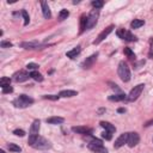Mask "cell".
I'll use <instances>...</instances> for the list:
<instances>
[{
  "instance_id": "5",
  "label": "cell",
  "mask_w": 153,
  "mask_h": 153,
  "mask_svg": "<svg viewBox=\"0 0 153 153\" xmlns=\"http://www.w3.org/2000/svg\"><path fill=\"white\" fill-rule=\"evenodd\" d=\"M31 147H33L35 149L44 151V149L50 148V147H51V143H50L45 137H43V136H38V137H37V140H36V142H35Z\"/></svg>"
},
{
  "instance_id": "10",
  "label": "cell",
  "mask_w": 153,
  "mask_h": 153,
  "mask_svg": "<svg viewBox=\"0 0 153 153\" xmlns=\"http://www.w3.org/2000/svg\"><path fill=\"white\" fill-rule=\"evenodd\" d=\"M30 78V74H27L25 71H19L13 74V80L16 82H24Z\"/></svg>"
},
{
  "instance_id": "25",
  "label": "cell",
  "mask_w": 153,
  "mask_h": 153,
  "mask_svg": "<svg viewBox=\"0 0 153 153\" xmlns=\"http://www.w3.org/2000/svg\"><path fill=\"white\" fill-rule=\"evenodd\" d=\"M10 84H11V79H10V78L2 76V78L0 79V86H1V88L6 87V86H10Z\"/></svg>"
},
{
  "instance_id": "6",
  "label": "cell",
  "mask_w": 153,
  "mask_h": 153,
  "mask_svg": "<svg viewBox=\"0 0 153 153\" xmlns=\"http://www.w3.org/2000/svg\"><path fill=\"white\" fill-rule=\"evenodd\" d=\"M143 87H145L143 84H139V85L134 86V88H131V91L129 92L127 99H128L129 102H134V100H136V99L139 98V96L141 94V92L143 91Z\"/></svg>"
},
{
  "instance_id": "14",
  "label": "cell",
  "mask_w": 153,
  "mask_h": 153,
  "mask_svg": "<svg viewBox=\"0 0 153 153\" xmlns=\"http://www.w3.org/2000/svg\"><path fill=\"white\" fill-rule=\"evenodd\" d=\"M39 120H35L31 124V128H30V135H33V136H38V131H39Z\"/></svg>"
},
{
  "instance_id": "2",
  "label": "cell",
  "mask_w": 153,
  "mask_h": 153,
  "mask_svg": "<svg viewBox=\"0 0 153 153\" xmlns=\"http://www.w3.org/2000/svg\"><path fill=\"white\" fill-rule=\"evenodd\" d=\"M87 147L94 153H108V149L103 146V142L99 139H93L92 141H90Z\"/></svg>"
},
{
  "instance_id": "32",
  "label": "cell",
  "mask_w": 153,
  "mask_h": 153,
  "mask_svg": "<svg viewBox=\"0 0 153 153\" xmlns=\"http://www.w3.org/2000/svg\"><path fill=\"white\" fill-rule=\"evenodd\" d=\"M44 99H50V100H57L60 98V96H54V94H47V96H43Z\"/></svg>"
},
{
  "instance_id": "33",
  "label": "cell",
  "mask_w": 153,
  "mask_h": 153,
  "mask_svg": "<svg viewBox=\"0 0 153 153\" xmlns=\"http://www.w3.org/2000/svg\"><path fill=\"white\" fill-rule=\"evenodd\" d=\"M0 45H1V48H11L12 47V43L8 42V41H1Z\"/></svg>"
},
{
  "instance_id": "12",
  "label": "cell",
  "mask_w": 153,
  "mask_h": 153,
  "mask_svg": "<svg viewBox=\"0 0 153 153\" xmlns=\"http://www.w3.org/2000/svg\"><path fill=\"white\" fill-rule=\"evenodd\" d=\"M127 140H128V133H123V134H121L120 137L115 141L114 147H115V148H120V147H122L124 143H127Z\"/></svg>"
},
{
  "instance_id": "38",
  "label": "cell",
  "mask_w": 153,
  "mask_h": 153,
  "mask_svg": "<svg viewBox=\"0 0 153 153\" xmlns=\"http://www.w3.org/2000/svg\"><path fill=\"white\" fill-rule=\"evenodd\" d=\"M111 88H112V90H116V91H120V88L117 87L116 84H111Z\"/></svg>"
},
{
  "instance_id": "16",
  "label": "cell",
  "mask_w": 153,
  "mask_h": 153,
  "mask_svg": "<svg viewBox=\"0 0 153 153\" xmlns=\"http://www.w3.org/2000/svg\"><path fill=\"white\" fill-rule=\"evenodd\" d=\"M41 6H42V12H43V17L45 19H49L51 17V12H50V8L48 6V4L45 1H41Z\"/></svg>"
},
{
  "instance_id": "3",
  "label": "cell",
  "mask_w": 153,
  "mask_h": 153,
  "mask_svg": "<svg viewBox=\"0 0 153 153\" xmlns=\"http://www.w3.org/2000/svg\"><path fill=\"white\" fill-rule=\"evenodd\" d=\"M33 103V99L32 98H30L29 96H26V94H20L17 99H14L13 100V105L16 106V108H27L30 104H32Z\"/></svg>"
},
{
  "instance_id": "1",
  "label": "cell",
  "mask_w": 153,
  "mask_h": 153,
  "mask_svg": "<svg viewBox=\"0 0 153 153\" xmlns=\"http://www.w3.org/2000/svg\"><path fill=\"white\" fill-rule=\"evenodd\" d=\"M117 73H118V76L122 81L124 82H128L130 80V71H129V67L128 65L124 62V61H121L118 63V68H117Z\"/></svg>"
},
{
  "instance_id": "23",
  "label": "cell",
  "mask_w": 153,
  "mask_h": 153,
  "mask_svg": "<svg viewBox=\"0 0 153 153\" xmlns=\"http://www.w3.org/2000/svg\"><path fill=\"white\" fill-rule=\"evenodd\" d=\"M30 76H31L33 80H36V81H42V80H43V76H42V74H41V73H38L37 71H33V72H31V73H30Z\"/></svg>"
},
{
  "instance_id": "31",
  "label": "cell",
  "mask_w": 153,
  "mask_h": 153,
  "mask_svg": "<svg viewBox=\"0 0 153 153\" xmlns=\"http://www.w3.org/2000/svg\"><path fill=\"white\" fill-rule=\"evenodd\" d=\"M26 68H27L29 71H32V72H33V71H36V69L38 68V65L31 62V63H27V65H26Z\"/></svg>"
},
{
  "instance_id": "26",
  "label": "cell",
  "mask_w": 153,
  "mask_h": 153,
  "mask_svg": "<svg viewBox=\"0 0 153 153\" xmlns=\"http://www.w3.org/2000/svg\"><path fill=\"white\" fill-rule=\"evenodd\" d=\"M69 16V12H68V10H61L60 11V13H59V19L60 20H65V19H67V17Z\"/></svg>"
},
{
  "instance_id": "28",
  "label": "cell",
  "mask_w": 153,
  "mask_h": 153,
  "mask_svg": "<svg viewBox=\"0 0 153 153\" xmlns=\"http://www.w3.org/2000/svg\"><path fill=\"white\" fill-rule=\"evenodd\" d=\"M103 5H104V1H102V0H94V1H92V6L94 7V10L102 8Z\"/></svg>"
},
{
  "instance_id": "29",
  "label": "cell",
  "mask_w": 153,
  "mask_h": 153,
  "mask_svg": "<svg viewBox=\"0 0 153 153\" xmlns=\"http://www.w3.org/2000/svg\"><path fill=\"white\" fill-rule=\"evenodd\" d=\"M22 16H23V18H24V25H27L29 22H30V17H29V14H27V12H26L25 10L22 11Z\"/></svg>"
},
{
  "instance_id": "22",
  "label": "cell",
  "mask_w": 153,
  "mask_h": 153,
  "mask_svg": "<svg viewBox=\"0 0 153 153\" xmlns=\"http://www.w3.org/2000/svg\"><path fill=\"white\" fill-rule=\"evenodd\" d=\"M143 24H145V22H143L142 19H134V20L130 23V26H131V29H139V27H141Z\"/></svg>"
},
{
  "instance_id": "36",
  "label": "cell",
  "mask_w": 153,
  "mask_h": 153,
  "mask_svg": "<svg viewBox=\"0 0 153 153\" xmlns=\"http://www.w3.org/2000/svg\"><path fill=\"white\" fill-rule=\"evenodd\" d=\"M149 44H151V49H149V54H148V56H149V59H153V47H152V39L149 41Z\"/></svg>"
},
{
  "instance_id": "24",
  "label": "cell",
  "mask_w": 153,
  "mask_h": 153,
  "mask_svg": "<svg viewBox=\"0 0 153 153\" xmlns=\"http://www.w3.org/2000/svg\"><path fill=\"white\" fill-rule=\"evenodd\" d=\"M7 148H8L11 152H17V153L22 152V148H20L18 145H16V143H7Z\"/></svg>"
},
{
  "instance_id": "7",
  "label": "cell",
  "mask_w": 153,
  "mask_h": 153,
  "mask_svg": "<svg viewBox=\"0 0 153 153\" xmlns=\"http://www.w3.org/2000/svg\"><path fill=\"white\" fill-rule=\"evenodd\" d=\"M117 36H118L120 38H122V39L128 41V42H135V41L137 39L130 31H127V30H124V29L117 30Z\"/></svg>"
},
{
  "instance_id": "9",
  "label": "cell",
  "mask_w": 153,
  "mask_h": 153,
  "mask_svg": "<svg viewBox=\"0 0 153 153\" xmlns=\"http://www.w3.org/2000/svg\"><path fill=\"white\" fill-rule=\"evenodd\" d=\"M139 141H140V136H139V134H137V133H135V131L128 133L127 145H128L129 147H134V146H136V145L139 143Z\"/></svg>"
},
{
  "instance_id": "39",
  "label": "cell",
  "mask_w": 153,
  "mask_h": 153,
  "mask_svg": "<svg viewBox=\"0 0 153 153\" xmlns=\"http://www.w3.org/2000/svg\"><path fill=\"white\" fill-rule=\"evenodd\" d=\"M117 111H118V112H124V111H126V109H123V108H120Z\"/></svg>"
},
{
  "instance_id": "30",
  "label": "cell",
  "mask_w": 153,
  "mask_h": 153,
  "mask_svg": "<svg viewBox=\"0 0 153 153\" xmlns=\"http://www.w3.org/2000/svg\"><path fill=\"white\" fill-rule=\"evenodd\" d=\"M111 134H112V133H110V131H108V130H104V131L102 133V137L105 139V140H111V137H112Z\"/></svg>"
},
{
  "instance_id": "40",
  "label": "cell",
  "mask_w": 153,
  "mask_h": 153,
  "mask_svg": "<svg viewBox=\"0 0 153 153\" xmlns=\"http://www.w3.org/2000/svg\"><path fill=\"white\" fill-rule=\"evenodd\" d=\"M0 153H5V151L4 149H0Z\"/></svg>"
},
{
  "instance_id": "17",
  "label": "cell",
  "mask_w": 153,
  "mask_h": 153,
  "mask_svg": "<svg viewBox=\"0 0 153 153\" xmlns=\"http://www.w3.org/2000/svg\"><path fill=\"white\" fill-rule=\"evenodd\" d=\"M63 121H65V118L59 117V116H53V117L47 118V123H49V124H60V123H63Z\"/></svg>"
},
{
  "instance_id": "18",
  "label": "cell",
  "mask_w": 153,
  "mask_h": 153,
  "mask_svg": "<svg viewBox=\"0 0 153 153\" xmlns=\"http://www.w3.org/2000/svg\"><path fill=\"white\" fill-rule=\"evenodd\" d=\"M76 94H78V92H76V91H73V90H63V91H61V92L59 93V96L62 97V98L74 97V96H76Z\"/></svg>"
},
{
  "instance_id": "27",
  "label": "cell",
  "mask_w": 153,
  "mask_h": 153,
  "mask_svg": "<svg viewBox=\"0 0 153 153\" xmlns=\"http://www.w3.org/2000/svg\"><path fill=\"white\" fill-rule=\"evenodd\" d=\"M123 53H124V55H127V57H129L130 60H135V54L131 51L130 48H124Z\"/></svg>"
},
{
  "instance_id": "4",
  "label": "cell",
  "mask_w": 153,
  "mask_h": 153,
  "mask_svg": "<svg viewBox=\"0 0 153 153\" xmlns=\"http://www.w3.org/2000/svg\"><path fill=\"white\" fill-rule=\"evenodd\" d=\"M98 17H99V10H92L90 12V14L87 16V19H86V26H85V30H88V29H92L96 24H97V20H98Z\"/></svg>"
},
{
  "instance_id": "21",
  "label": "cell",
  "mask_w": 153,
  "mask_h": 153,
  "mask_svg": "<svg viewBox=\"0 0 153 153\" xmlns=\"http://www.w3.org/2000/svg\"><path fill=\"white\" fill-rule=\"evenodd\" d=\"M100 127H103L105 130H108V131H110V133H114V131L116 130L115 126H112L111 123L105 122V121H102V122H100Z\"/></svg>"
},
{
  "instance_id": "13",
  "label": "cell",
  "mask_w": 153,
  "mask_h": 153,
  "mask_svg": "<svg viewBox=\"0 0 153 153\" xmlns=\"http://www.w3.org/2000/svg\"><path fill=\"white\" fill-rule=\"evenodd\" d=\"M20 47L24 49H37L39 47V43L37 41H30V42H22Z\"/></svg>"
},
{
  "instance_id": "15",
  "label": "cell",
  "mask_w": 153,
  "mask_h": 153,
  "mask_svg": "<svg viewBox=\"0 0 153 153\" xmlns=\"http://www.w3.org/2000/svg\"><path fill=\"white\" fill-rule=\"evenodd\" d=\"M72 131L76 134H88L91 133V128L85 127V126H78V127H72Z\"/></svg>"
},
{
  "instance_id": "37",
  "label": "cell",
  "mask_w": 153,
  "mask_h": 153,
  "mask_svg": "<svg viewBox=\"0 0 153 153\" xmlns=\"http://www.w3.org/2000/svg\"><path fill=\"white\" fill-rule=\"evenodd\" d=\"M143 126H145V127H151V126H153V118H151L149 121H147Z\"/></svg>"
},
{
  "instance_id": "19",
  "label": "cell",
  "mask_w": 153,
  "mask_h": 153,
  "mask_svg": "<svg viewBox=\"0 0 153 153\" xmlns=\"http://www.w3.org/2000/svg\"><path fill=\"white\" fill-rule=\"evenodd\" d=\"M127 94L124 93H118V94H114V96H109V100H112V102H121V100H124L127 99Z\"/></svg>"
},
{
  "instance_id": "11",
  "label": "cell",
  "mask_w": 153,
  "mask_h": 153,
  "mask_svg": "<svg viewBox=\"0 0 153 153\" xmlns=\"http://www.w3.org/2000/svg\"><path fill=\"white\" fill-rule=\"evenodd\" d=\"M97 56H98V53H94V54H92L91 56H88V57L84 61V63H82V68H84V69H88V68H91V67L93 66V63L96 62Z\"/></svg>"
},
{
  "instance_id": "34",
  "label": "cell",
  "mask_w": 153,
  "mask_h": 153,
  "mask_svg": "<svg viewBox=\"0 0 153 153\" xmlns=\"http://www.w3.org/2000/svg\"><path fill=\"white\" fill-rule=\"evenodd\" d=\"M13 134L17 135V136H24L25 135V131L23 129H16V130H13Z\"/></svg>"
},
{
  "instance_id": "20",
  "label": "cell",
  "mask_w": 153,
  "mask_h": 153,
  "mask_svg": "<svg viewBox=\"0 0 153 153\" xmlns=\"http://www.w3.org/2000/svg\"><path fill=\"white\" fill-rule=\"evenodd\" d=\"M80 50H81V48L78 45V47H75L74 49H72V50H69V51H67V57H69V59H74V57H76V55H79L80 54Z\"/></svg>"
},
{
  "instance_id": "35",
  "label": "cell",
  "mask_w": 153,
  "mask_h": 153,
  "mask_svg": "<svg viewBox=\"0 0 153 153\" xmlns=\"http://www.w3.org/2000/svg\"><path fill=\"white\" fill-rule=\"evenodd\" d=\"M11 92H13V88L11 86H6L2 88V93H11Z\"/></svg>"
},
{
  "instance_id": "8",
  "label": "cell",
  "mask_w": 153,
  "mask_h": 153,
  "mask_svg": "<svg viewBox=\"0 0 153 153\" xmlns=\"http://www.w3.org/2000/svg\"><path fill=\"white\" fill-rule=\"evenodd\" d=\"M114 29H115V26H114V25H110V26L105 27V29H104V30L98 35V37L93 41V44H99L104 38H106V37H108V35H109L110 32H112V30H114Z\"/></svg>"
}]
</instances>
